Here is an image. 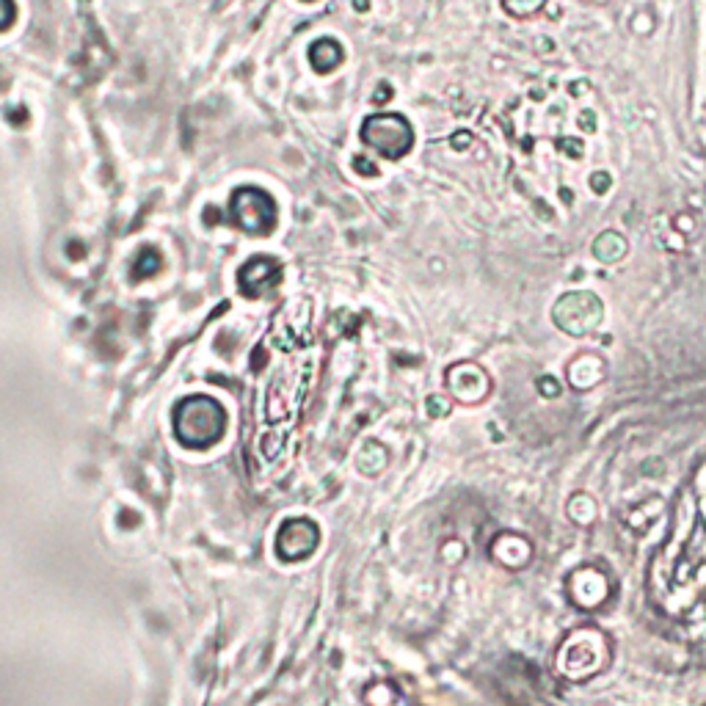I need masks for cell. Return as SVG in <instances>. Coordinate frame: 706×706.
<instances>
[{
    "label": "cell",
    "mask_w": 706,
    "mask_h": 706,
    "mask_svg": "<svg viewBox=\"0 0 706 706\" xmlns=\"http://www.w3.org/2000/svg\"><path fill=\"white\" fill-rule=\"evenodd\" d=\"M613 665V640L599 627H577L555 651V671L566 682L585 684Z\"/></svg>",
    "instance_id": "1"
},
{
    "label": "cell",
    "mask_w": 706,
    "mask_h": 706,
    "mask_svg": "<svg viewBox=\"0 0 706 706\" xmlns=\"http://www.w3.org/2000/svg\"><path fill=\"white\" fill-rule=\"evenodd\" d=\"M227 431V411L216 398L194 395L174 409V433L188 447H210Z\"/></svg>",
    "instance_id": "2"
},
{
    "label": "cell",
    "mask_w": 706,
    "mask_h": 706,
    "mask_svg": "<svg viewBox=\"0 0 706 706\" xmlns=\"http://www.w3.org/2000/svg\"><path fill=\"white\" fill-rule=\"evenodd\" d=\"M552 323L574 340L591 337L602 329L604 301L593 290H569L552 304Z\"/></svg>",
    "instance_id": "3"
},
{
    "label": "cell",
    "mask_w": 706,
    "mask_h": 706,
    "mask_svg": "<svg viewBox=\"0 0 706 706\" xmlns=\"http://www.w3.org/2000/svg\"><path fill=\"white\" fill-rule=\"evenodd\" d=\"M362 141L389 160L406 158L414 147V127L400 114H373L362 125Z\"/></svg>",
    "instance_id": "4"
},
{
    "label": "cell",
    "mask_w": 706,
    "mask_h": 706,
    "mask_svg": "<svg viewBox=\"0 0 706 706\" xmlns=\"http://www.w3.org/2000/svg\"><path fill=\"white\" fill-rule=\"evenodd\" d=\"M229 218L249 235H271L276 227V202L268 191L243 185L229 199Z\"/></svg>",
    "instance_id": "5"
},
{
    "label": "cell",
    "mask_w": 706,
    "mask_h": 706,
    "mask_svg": "<svg viewBox=\"0 0 706 706\" xmlns=\"http://www.w3.org/2000/svg\"><path fill=\"white\" fill-rule=\"evenodd\" d=\"M445 387L447 395L461 406H480L483 400H489L494 384H491L486 367L472 362V359H464V362L447 367Z\"/></svg>",
    "instance_id": "6"
},
{
    "label": "cell",
    "mask_w": 706,
    "mask_h": 706,
    "mask_svg": "<svg viewBox=\"0 0 706 706\" xmlns=\"http://www.w3.org/2000/svg\"><path fill=\"white\" fill-rule=\"evenodd\" d=\"M566 596L577 610L593 613V610H599V607L610 602L613 580L599 566H580L566 577Z\"/></svg>",
    "instance_id": "7"
},
{
    "label": "cell",
    "mask_w": 706,
    "mask_h": 706,
    "mask_svg": "<svg viewBox=\"0 0 706 706\" xmlns=\"http://www.w3.org/2000/svg\"><path fill=\"white\" fill-rule=\"evenodd\" d=\"M489 555L497 566L519 574V571H524L533 563L536 547H533V541L527 536H522V533H516V530H502L489 544Z\"/></svg>",
    "instance_id": "8"
},
{
    "label": "cell",
    "mask_w": 706,
    "mask_h": 706,
    "mask_svg": "<svg viewBox=\"0 0 706 706\" xmlns=\"http://www.w3.org/2000/svg\"><path fill=\"white\" fill-rule=\"evenodd\" d=\"M282 279V262L260 254V257H251L249 262H243L238 271V287L243 296L260 298L265 296L271 287H276V282Z\"/></svg>",
    "instance_id": "9"
},
{
    "label": "cell",
    "mask_w": 706,
    "mask_h": 706,
    "mask_svg": "<svg viewBox=\"0 0 706 706\" xmlns=\"http://www.w3.org/2000/svg\"><path fill=\"white\" fill-rule=\"evenodd\" d=\"M607 378V362L602 353L596 351H580L566 362V384L571 392H591Z\"/></svg>",
    "instance_id": "10"
},
{
    "label": "cell",
    "mask_w": 706,
    "mask_h": 706,
    "mask_svg": "<svg viewBox=\"0 0 706 706\" xmlns=\"http://www.w3.org/2000/svg\"><path fill=\"white\" fill-rule=\"evenodd\" d=\"M320 541V530L307 519H293V522L282 524L279 538H276V552L285 560L307 558L315 552Z\"/></svg>",
    "instance_id": "11"
},
{
    "label": "cell",
    "mask_w": 706,
    "mask_h": 706,
    "mask_svg": "<svg viewBox=\"0 0 706 706\" xmlns=\"http://www.w3.org/2000/svg\"><path fill=\"white\" fill-rule=\"evenodd\" d=\"M591 254L602 262V265H615V262H621L629 254V243L621 232L604 229V232H599V235L593 238Z\"/></svg>",
    "instance_id": "12"
},
{
    "label": "cell",
    "mask_w": 706,
    "mask_h": 706,
    "mask_svg": "<svg viewBox=\"0 0 706 706\" xmlns=\"http://www.w3.org/2000/svg\"><path fill=\"white\" fill-rule=\"evenodd\" d=\"M566 516L574 527L591 530L593 524L599 522V502L588 491H574L566 502Z\"/></svg>",
    "instance_id": "13"
},
{
    "label": "cell",
    "mask_w": 706,
    "mask_h": 706,
    "mask_svg": "<svg viewBox=\"0 0 706 706\" xmlns=\"http://www.w3.org/2000/svg\"><path fill=\"white\" fill-rule=\"evenodd\" d=\"M342 58H345V50H342V45L337 39H329V36L312 42V47H309V64L318 69V72L337 69L342 64Z\"/></svg>",
    "instance_id": "14"
},
{
    "label": "cell",
    "mask_w": 706,
    "mask_h": 706,
    "mask_svg": "<svg viewBox=\"0 0 706 706\" xmlns=\"http://www.w3.org/2000/svg\"><path fill=\"white\" fill-rule=\"evenodd\" d=\"M662 508H665V502L660 500V497H651V500H646L643 505H635L632 511L627 513V527L629 530H635V533H646L651 524L657 522L662 516Z\"/></svg>",
    "instance_id": "15"
},
{
    "label": "cell",
    "mask_w": 706,
    "mask_h": 706,
    "mask_svg": "<svg viewBox=\"0 0 706 706\" xmlns=\"http://www.w3.org/2000/svg\"><path fill=\"white\" fill-rule=\"evenodd\" d=\"M500 3L505 14L513 20H530V17H536V14L547 9L549 0H500Z\"/></svg>",
    "instance_id": "16"
},
{
    "label": "cell",
    "mask_w": 706,
    "mask_h": 706,
    "mask_svg": "<svg viewBox=\"0 0 706 706\" xmlns=\"http://www.w3.org/2000/svg\"><path fill=\"white\" fill-rule=\"evenodd\" d=\"M163 265V257H160L158 249H144L133 262V279H149L155 276Z\"/></svg>",
    "instance_id": "17"
},
{
    "label": "cell",
    "mask_w": 706,
    "mask_h": 706,
    "mask_svg": "<svg viewBox=\"0 0 706 706\" xmlns=\"http://www.w3.org/2000/svg\"><path fill=\"white\" fill-rule=\"evenodd\" d=\"M657 31V17H654V12H651L649 6H643V9H638V12L632 14V34L635 36H651Z\"/></svg>",
    "instance_id": "18"
},
{
    "label": "cell",
    "mask_w": 706,
    "mask_h": 706,
    "mask_svg": "<svg viewBox=\"0 0 706 706\" xmlns=\"http://www.w3.org/2000/svg\"><path fill=\"white\" fill-rule=\"evenodd\" d=\"M555 147H558V152L563 155V158H569V160H582V158H585V141H582V138L560 136Z\"/></svg>",
    "instance_id": "19"
},
{
    "label": "cell",
    "mask_w": 706,
    "mask_h": 706,
    "mask_svg": "<svg viewBox=\"0 0 706 706\" xmlns=\"http://www.w3.org/2000/svg\"><path fill=\"white\" fill-rule=\"evenodd\" d=\"M536 389L544 400H558L560 395H563V384H560L555 376H549V373L536 378Z\"/></svg>",
    "instance_id": "20"
},
{
    "label": "cell",
    "mask_w": 706,
    "mask_h": 706,
    "mask_svg": "<svg viewBox=\"0 0 706 706\" xmlns=\"http://www.w3.org/2000/svg\"><path fill=\"white\" fill-rule=\"evenodd\" d=\"M450 411H453V398H447V395H431L428 398L431 420H445V417H450Z\"/></svg>",
    "instance_id": "21"
},
{
    "label": "cell",
    "mask_w": 706,
    "mask_h": 706,
    "mask_svg": "<svg viewBox=\"0 0 706 706\" xmlns=\"http://www.w3.org/2000/svg\"><path fill=\"white\" fill-rule=\"evenodd\" d=\"M671 229H673V232H679V235H684V238L690 240L695 235V232H698V221H695L693 213H687V210H684V213H676V216H673Z\"/></svg>",
    "instance_id": "22"
},
{
    "label": "cell",
    "mask_w": 706,
    "mask_h": 706,
    "mask_svg": "<svg viewBox=\"0 0 706 706\" xmlns=\"http://www.w3.org/2000/svg\"><path fill=\"white\" fill-rule=\"evenodd\" d=\"M588 188H591L596 196L610 194V188H613V174H610V171H604V169L593 171L591 177H588Z\"/></svg>",
    "instance_id": "23"
},
{
    "label": "cell",
    "mask_w": 706,
    "mask_h": 706,
    "mask_svg": "<svg viewBox=\"0 0 706 706\" xmlns=\"http://www.w3.org/2000/svg\"><path fill=\"white\" fill-rule=\"evenodd\" d=\"M464 558H467V547H464L458 538H453V541L442 544V560H445L447 566H456V563H461Z\"/></svg>",
    "instance_id": "24"
},
{
    "label": "cell",
    "mask_w": 706,
    "mask_h": 706,
    "mask_svg": "<svg viewBox=\"0 0 706 706\" xmlns=\"http://www.w3.org/2000/svg\"><path fill=\"white\" fill-rule=\"evenodd\" d=\"M577 127H580V133H596L599 130V116H596V111H591V108H582L580 114H577Z\"/></svg>",
    "instance_id": "25"
},
{
    "label": "cell",
    "mask_w": 706,
    "mask_h": 706,
    "mask_svg": "<svg viewBox=\"0 0 706 706\" xmlns=\"http://www.w3.org/2000/svg\"><path fill=\"white\" fill-rule=\"evenodd\" d=\"M14 17H17L14 0H0V31H6L14 23Z\"/></svg>",
    "instance_id": "26"
},
{
    "label": "cell",
    "mask_w": 706,
    "mask_h": 706,
    "mask_svg": "<svg viewBox=\"0 0 706 706\" xmlns=\"http://www.w3.org/2000/svg\"><path fill=\"white\" fill-rule=\"evenodd\" d=\"M566 92H569V97H574V100H580V97H588L591 94V80H571L569 86H566Z\"/></svg>",
    "instance_id": "27"
},
{
    "label": "cell",
    "mask_w": 706,
    "mask_h": 706,
    "mask_svg": "<svg viewBox=\"0 0 706 706\" xmlns=\"http://www.w3.org/2000/svg\"><path fill=\"white\" fill-rule=\"evenodd\" d=\"M472 141H475V136H472L469 130H458L456 136L450 138V144H453V149H458V152H461V149L472 147Z\"/></svg>",
    "instance_id": "28"
},
{
    "label": "cell",
    "mask_w": 706,
    "mask_h": 706,
    "mask_svg": "<svg viewBox=\"0 0 706 706\" xmlns=\"http://www.w3.org/2000/svg\"><path fill=\"white\" fill-rule=\"evenodd\" d=\"M536 53H538V56H547V53H555V39H549V36H538V39H536Z\"/></svg>",
    "instance_id": "29"
},
{
    "label": "cell",
    "mask_w": 706,
    "mask_h": 706,
    "mask_svg": "<svg viewBox=\"0 0 706 706\" xmlns=\"http://www.w3.org/2000/svg\"><path fill=\"white\" fill-rule=\"evenodd\" d=\"M353 169H356V171H362V174H370V177H378L376 163H370V160L356 158V160H353Z\"/></svg>",
    "instance_id": "30"
},
{
    "label": "cell",
    "mask_w": 706,
    "mask_h": 706,
    "mask_svg": "<svg viewBox=\"0 0 706 706\" xmlns=\"http://www.w3.org/2000/svg\"><path fill=\"white\" fill-rule=\"evenodd\" d=\"M533 207H536L538 213H541V218H544V221H555V213H552V210H547L541 199H533Z\"/></svg>",
    "instance_id": "31"
},
{
    "label": "cell",
    "mask_w": 706,
    "mask_h": 706,
    "mask_svg": "<svg viewBox=\"0 0 706 706\" xmlns=\"http://www.w3.org/2000/svg\"><path fill=\"white\" fill-rule=\"evenodd\" d=\"M560 196H563V202H566V205H571V202H574V194H571L569 188H560Z\"/></svg>",
    "instance_id": "32"
},
{
    "label": "cell",
    "mask_w": 706,
    "mask_h": 706,
    "mask_svg": "<svg viewBox=\"0 0 706 706\" xmlns=\"http://www.w3.org/2000/svg\"><path fill=\"white\" fill-rule=\"evenodd\" d=\"M582 3H593V6H604L607 0H582Z\"/></svg>",
    "instance_id": "33"
},
{
    "label": "cell",
    "mask_w": 706,
    "mask_h": 706,
    "mask_svg": "<svg viewBox=\"0 0 706 706\" xmlns=\"http://www.w3.org/2000/svg\"><path fill=\"white\" fill-rule=\"evenodd\" d=\"M307 3H312V0H307Z\"/></svg>",
    "instance_id": "34"
}]
</instances>
